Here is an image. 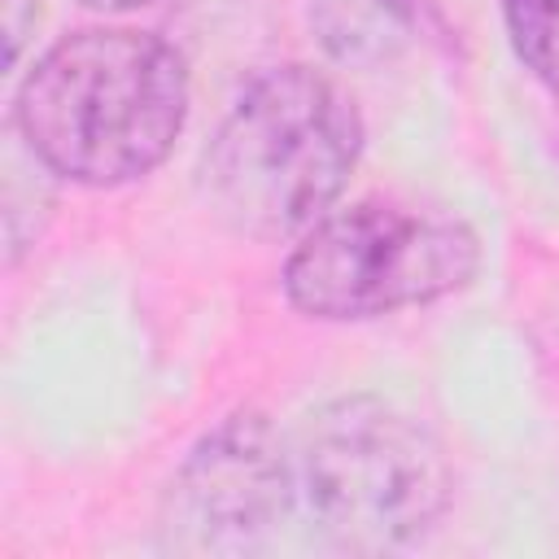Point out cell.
Masks as SVG:
<instances>
[{
  "label": "cell",
  "instance_id": "8",
  "mask_svg": "<svg viewBox=\"0 0 559 559\" xmlns=\"http://www.w3.org/2000/svg\"><path fill=\"white\" fill-rule=\"evenodd\" d=\"M39 13V0H4V31H9V61H17L22 39Z\"/></svg>",
  "mask_w": 559,
  "mask_h": 559
},
{
  "label": "cell",
  "instance_id": "1",
  "mask_svg": "<svg viewBox=\"0 0 559 559\" xmlns=\"http://www.w3.org/2000/svg\"><path fill=\"white\" fill-rule=\"evenodd\" d=\"M188 114V74L144 31L92 26L52 44L22 79L13 127L52 175L109 188L148 175Z\"/></svg>",
  "mask_w": 559,
  "mask_h": 559
},
{
  "label": "cell",
  "instance_id": "6",
  "mask_svg": "<svg viewBox=\"0 0 559 559\" xmlns=\"http://www.w3.org/2000/svg\"><path fill=\"white\" fill-rule=\"evenodd\" d=\"M310 26L341 66H384L406 44V17L393 0H310Z\"/></svg>",
  "mask_w": 559,
  "mask_h": 559
},
{
  "label": "cell",
  "instance_id": "9",
  "mask_svg": "<svg viewBox=\"0 0 559 559\" xmlns=\"http://www.w3.org/2000/svg\"><path fill=\"white\" fill-rule=\"evenodd\" d=\"M83 4H96V9H135V4H148V0H83Z\"/></svg>",
  "mask_w": 559,
  "mask_h": 559
},
{
  "label": "cell",
  "instance_id": "4",
  "mask_svg": "<svg viewBox=\"0 0 559 559\" xmlns=\"http://www.w3.org/2000/svg\"><path fill=\"white\" fill-rule=\"evenodd\" d=\"M476 262L480 245L459 218L397 201H358L306 227L284 266V293L314 319H371L463 288Z\"/></svg>",
  "mask_w": 559,
  "mask_h": 559
},
{
  "label": "cell",
  "instance_id": "7",
  "mask_svg": "<svg viewBox=\"0 0 559 559\" xmlns=\"http://www.w3.org/2000/svg\"><path fill=\"white\" fill-rule=\"evenodd\" d=\"M520 61L559 96V0H502Z\"/></svg>",
  "mask_w": 559,
  "mask_h": 559
},
{
  "label": "cell",
  "instance_id": "3",
  "mask_svg": "<svg viewBox=\"0 0 559 559\" xmlns=\"http://www.w3.org/2000/svg\"><path fill=\"white\" fill-rule=\"evenodd\" d=\"M297 502L349 550H384L419 537L450 498V463L437 437L380 397L319 406L293 445Z\"/></svg>",
  "mask_w": 559,
  "mask_h": 559
},
{
  "label": "cell",
  "instance_id": "5",
  "mask_svg": "<svg viewBox=\"0 0 559 559\" xmlns=\"http://www.w3.org/2000/svg\"><path fill=\"white\" fill-rule=\"evenodd\" d=\"M293 502V454L262 415L245 411L227 415L188 454V463L170 480L162 528L179 550L245 555L271 542Z\"/></svg>",
  "mask_w": 559,
  "mask_h": 559
},
{
  "label": "cell",
  "instance_id": "2",
  "mask_svg": "<svg viewBox=\"0 0 559 559\" xmlns=\"http://www.w3.org/2000/svg\"><path fill=\"white\" fill-rule=\"evenodd\" d=\"M358 148L354 100L319 70L280 66L258 74L223 118L205 148V188L231 227L293 236L328 214Z\"/></svg>",
  "mask_w": 559,
  "mask_h": 559
}]
</instances>
